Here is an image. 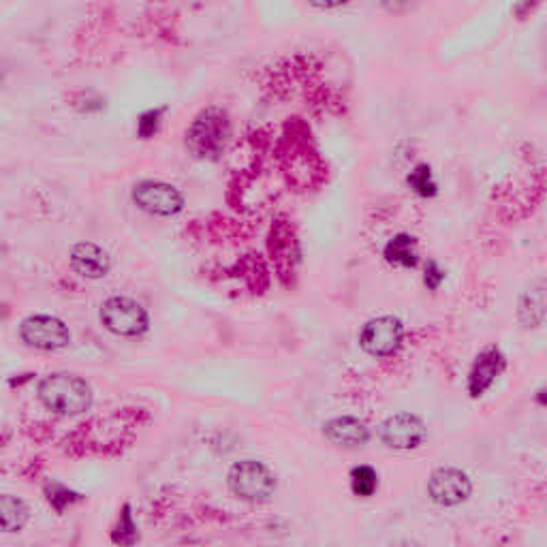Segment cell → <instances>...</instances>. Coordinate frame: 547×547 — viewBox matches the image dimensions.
<instances>
[{"label": "cell", "instance_id": "6da1fadb", "mask_svg": "<svg viewBox=\"0 0 547 547\" xmlns=\"http://www.w3.org/2000/svg\"><path fill=\"white\" fill-rule=\"evenodd\" d=\"M231 137V120L223 107H206L186 129L184 146L197 161H216L227 148Z\"/></svg>", "mask_w": 547, "mask_h": 547}, {"label": "cell", "instance_id": "7a4b0ae2", "mask_svg": "<svg viewBox=\"0 0 547 547\" xmlns=\"http://www.w3.org/2000/svg\"><path fill=\"white\" fill-rule=\"evenodd\" d=\"M39 400L45 409L56 415L75 417L90 411L95 394H92V387L77 374L54 372L39 383Z\"/></svg>", "mask_w": 547, "mask_h": 547}, {"label": "cell", "instance_id": "3957f363", "mask_svg": "<svg viewBox=\"0 0 547 547\" xmlns=\"http://www.w3.org/2000/svg\"><path fill=\"white\" fill-rule=\"evenodd\" d=\"M229 490L246 503H263L276 492V477L257 460H242L231 466L227 475Z\"/></svg>", "mask_w": 547, "mask_h": 547}, {"label": "cell", "instance_id": "277c9868", "mask_svg": "<svg viewBox=\"0 0 547 547\" xmlns=\"http://www.w3.org/2000/svg\"><path fill=\"white\" fill-rule=\"evenodd\" d=\"M101 323L107 332L116 336L137 338L148 332L150 317L148 310L139 302L114 295V298L105 300L101 306Z\"/></svg>", "mask_w": 547, "mask_h": 547}, {"label": "cell", "instance_id": "5b68a950", "mask_svg": "<svg viewBox=\"0 0 547 547\" xmlns=\"http://www.w3.org/2000/svg\"><path fill=\"white\" fill-rule=\"evenodd\" d=\"M131 199L135 206L150 214V216H159V218H174L178 216L186 201L180 189H176L174 184L163 182V180H142L133 186Z\"/></svg>", "mask_w": 547, "mask_h": 547}, {"label": "cell", "instance_id": "8992f818", "mask_svg": "<svg viewBox=\"0 0 547 547\" xmlns=\"http://www.w3.org/2000/svg\"><path fill=\"white\" fill-rule=\"evenodd\" d=\"M20 338L37 351H60L69 347L71 332L67 323L52 315H30L20 325Z\"/></svg>", "mask_w": 547, "mask_h": 547}, {"label": "cell", "instance_id": "52a82bcc", "mask_svg": "<svg viewBox=\"0 0 547 547\" xmlns=\"http://www.w3.org/2000/svg\"><path fill=\"white\" fill-rule=\"evenodd\" d=\"M404 342V323L394 315L370 319L359 334V347L372 357H389L400 351Z\"/></svg>", "mask_w": 547, "mask_h": 547}, {"label": "cell", "instance_id": "ba28073f", "mask_svg": "<svg viewBox=\"0 0 547 547\" xmlns=\"http://www.w3.org/2000/svg\"><path fill=\"white\" fill-rule=\"evenodd\" d=\"M428 496L439 507H458L473 494V481L456 466H441L428 479Z\"/></svg>", "mask_w": 547, "mask_h": 547}, {"label": "cell", "instance_id": "9c48e42d", "mask_svg": "<svg viewBox=\"0 0 547 547\" xmlns=\"http://www.w3.org/2000/svg\"><path fill=\"white\" fill-rule=\"evenodd\" d=\"M379 439L383 445L396 451H411L428 441V428L424 419L413 413H396L387 417L379 428Z\"/></svg>", "mask_w": 547, "mask_h": 547}, {"label": "cell", "instance_id": "30bf717a", "mask_svg": "<svg viewBox=\"0 0 547 547\" xmlns=\"http://www.w3.org/2000/svg\"><path fill=\"white\" fill-rule=\"evenodd\" d=\"M505 368H507V357L503 351H500L498 347L483 349L477 355L471 372H468V394H471V398H481L483 394H486L488 389L496 383L500 374L505 372Z\"/></svg>", "mask_w": 547, "mask_h": 547}, {"label": "cell", "instance_id": "8fae6325", "mask_svg": "<svg viewBox=\"0 0 547 547\" xmlns=\"http://www.w3.org/2000/svg\"><path fill=\"white\" fill-rule=\"evenodd\" d=\"M71 268L90 280L105 278L112 270V257L107 250L95 242H80L71 248Z\"/></svg>", "mask_w": 547, "mask_h": 547}, {"label": "cell", "instance_id": "7c38bea8", "mask_svg": "<svg viewBox=\"0 0 547 547\" xmlns=\"http://www.w3.org/2000/svg\"><path fill=\"white\" fill-rule=\"evenodd\" d=\"M323 436L336 447L353 449V447H362L370 441V430L362 419L342 415V417H332L325 421Z\"/></svg>", "mask_w": 547, "mask_h": 547}, {"label": "cell", "instance_id": "4fadbf2b", "mask_svg": "<svg viewBox=\"0 0 547 547\" xmlns=\"http://www.w3.org/2000/svg\"><path fill=\"white\" fill-rule=\"evenodd\" d=\"M383 257L389 265H396V268L413 270L419 265V253H417V240L411 233H396L394 238L383 248Z\"/></svg>", "mask_w": 547, "mask_h": 547}, {"label": "cell", "instance_id": "5bb4252c", "mask_svg": "<svg viewBox=\"0 0 547 547\" xmlns=\"http://www.w3.org/2000/svg\"><path fill=\"white\" fill-rule=\"evenodd\" d=\"M30 511L22 498L13 494H0V533H20L28 524Z\"/></svg>", "mask_w": 547, "mask_h": 547}, {"label": "cell", "instance_id": "9a60e30c", "mask_svg": "<svg viewBox=\"0 0 547 547\" xmlns=\"http://www.w3.org/2000/svg\"><path fill=\"white\" fill-rule=\"evenodd\" d=\"M520 321L524 327H541L545 321V283L539 280L535 287H530L522 298L518 308Z\"/></svg>", "mask_w": 547, "mask_h": 547}, {"label": "cell", "instance_id": "2e32d148", "mask_svg": "<svg viewBox=\"0 0 547 547\" xmlns=\"http://www.w3.org/2000/svg\"><path fill=\"white\" fill-rule=\"evenodd\" d=\"M406 184H409V189L421 199H432L436 197V193H439V184H436L432 167L428 163L415 165L409 178H406Z\"/></svg>", "mask_w": 547, "mask_h": 547}, {"label": "cell", "instance_id": "e0dca14e", "mask_svg": "<svg viewBox=\"0 0 547 547\" xmlns=\"http://www.w3.org/2000/svg\"><path fill=\"white\" fill-rule=\"evenodd\" d=\"M351 490L359 498H370L379 490V473L377 468L368 464H359L351 471Z\"/></svg>", "mask_w": 547, "mask_h": 547}, {"label": "cell", "instance_id": "ac0fdd59", "mask_svg": "<svg viewBox=\"0 0 547 547\" xmlns=\"http://www.w3.org/2000/svg\"><path fill=\"white\" fill-rule=\"evenodd\" d=\"M165 112L167 107H152L146 109V112L137 118V137L142 139H152L159 135L163 120H165Z\"/></svg>", "mask_w": 547, "mask_h": 547}, {"label": "cell", "instance_id": "d6986e66", "mask_svg": "<svg viewBox=\"0 0 547 547\" xmlns=\"http://www.w3.org/2000/svg\"><path fill=\"white\" fill-rule=\"evenodd\" d=\"M137 524L133 520V513H131V505H124L122 507V513H120V520L114 528L112 533V541L114 543H120V545H133L137 541Z\"/></svg>", "mask_w": 547, "mask_h": 547}, {"label": "cell", "instance_id": "ffe728a7", "mask_svg": "<svg viewBox=\"0 0 547 547\" xmlns=\"http://www.w3.org/2000/svg\"><path fill=\"white\" fill-rule=\"evenodd\" d=\"M45 494H48V500H50V505L62 513L65 509H69L71 505H75L77 500H82V496L69 490L67 486H62V483H50L48 488H45Z\"/></svg>", "mask_w": 547, "mask_h": 547}, {"label": "cell", "instance_id": "44dd1931", "mask_svg": "<svg viewBox=\"0 0 547 547\" xmlns=\"http://www.w3.org/2000/svg\"><path fill=\"white\" fill-rule=\"evenodd\" d=\"M424 285L430 289V291H439L441 285L445 283V270L441 268L436 261H428L426 263V270H424Z\"/></svg>", "mask_w": 547, "mask_h": 547}, {"label": "cell", "instance_id": "7402d4cb", "mask_svg": "<svg viewBox=\"0 0 547 547\" xmlns=\"http://www.w3.org/2000/svg\"><path fill=\"white\" fill-rule=\"evenodd\" d=\"M417 3L419 0H381V7L392 15H402L406 11H411Z\"/></svg>", "mask_w": 547, "mask_h": 547}, {"label": "cell", "instance_id": "603a6c76", "mask_svg": "<svg viewBox=\"0 0 547 547\" xmlns=\"http://www.w3.org/2000/svg\"><path fill=\"white\" fill-rule=\"evenodd\" d=\"M351 3V0H308L310 7L321 9V11H330V9H338L342 5Z\"/></svg>", "mask_w": 547, "mask_h": 547}, {"label": "cell", "instance_id": "cb8c5ba5", "mask_svg": "<svg viewBox=\"0 0 547 547\" xmlns=\"http://www.w3.org/2000/svg\"><path fill=\"white\" fill-rule=\"evenodd\" d=\"M543 394H545V389H539V396H537V400H539V404H541V406L545 404V398H543Z\"/></svg>", "mask_w": 547, "mask_h": 547}, {"label": "cell", "instance_id": "d4e9b609", "mask_svg": "<svg viewBox=\"0 0 547 547\" xmlns=\"http://www.w3.org/2000/svg\"><path fill=\"white\" fill-rule=\"evenodd\" d=\"M3 80H5V71L0 69V84H3Z\"/></svg>", "mask_w": 547, "mask_h": 547}]
</instances>
